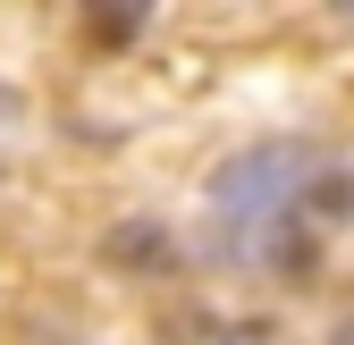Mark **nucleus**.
Returning a JSON list of instances; mask_svg holds the SVG:
<instances>
[{
  "label": "nucleus",
  "instance_id": "nucleus-1",
  "mask_svg": "<svg viewBox=\"0 0 354 345\" xmlns=\"http://www.w3.org/2000/svg\"><path fill=\"white\" fill-rule=\"evenodd\" d=\"M304 168H313L304 144H253V152H236V160L211 168V210H219V219H270L279 202H295Z\"/></svg>",
  "mask_w": 354,
  "mask_h": 345
},
{
  "label": "nucleus",
  "instance_id": "nucleus-2",
  "mask_svg": "<svg viewBox=\"0 0 354 345\" xmlns=\"http://www.w3.org/2000/svg\"><path fill=\"white\" fill-rule=\"evenodd\" d=\"M0 118H17V93H9V84H0Z\"/></svg>",
  "mask_w": 354,
  "mask_h": 345
}]
</instances>
